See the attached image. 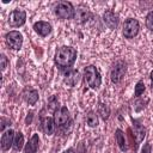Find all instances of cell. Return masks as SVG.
<instances>
[{"instance_id":"cell-14","label":"cell","mask_w":153,"mask_h":153,"mask_svg":"<svg viewBox=\"0 0 153 153\" xmlns=\"http://www.w3.org/2000/svg\"><path fill=\"white\" fill-rule=\"evenodd\" d=\"M92 17V13L90 12V10H87L86 7H78L75 10V13H74V19L78 22V23H86L90 18Z\"/></svg>"},{"instance_id":"cell-22","label":"cell","mask_w":153,"mask_h":153,"mask_svg":"<svg viewBox=\"0 0 153 153\" xmlns=\"http://www.w3.org/2000/svg\"><path fill=\"white\" fill-rule=\"evenodd\" d=\"M145 84H143V81H139L137 84H136V86H135V96L136 97H140L143 92H145Z\"/></svg>"},{"instance_id":"cell-3","label":"cell","mask_w":153,"mask_h":153,"mask_svg":"<svg viewBox=\"0 0 153 153\" xmlns=\"http://www.w3.org/2000/svg\"><path fill=\"white\" fill-rule=\"evenodd\" d=\"M54 13L60 18V19H71L74 18L75 8L73 5L68 1H60L55 5L54 7Z\"/></svg>"},{"instance_id":"cell-18","label":"cell","mask_w":153,"mask_h":153,"mask_svg":"<svg viewBox=\"0 0 153 153\" xmlns=\"http://www.w3.org/2000/svg\"><path fill=\"white\" fill-rule=\"evenodd\" d=\"M115 137H116V141H117V145L120 147V149L122 152H126L128 149V146H127V141H126V136H124V133L121 130V129H117L115 131Z\"/></svg>"},{"instance_id":"cell-26","label":"cell","mask_w":153,"mask_h":153,"mask_svg":"<svg viewBox=\"0 0 153 153\" xmlns=\"http://www.w3.org/2000/svg\"><path fill=\"white\" fill-rule=\"evenodd\" d=\"M32 117H33V112H32V111H30V112L27 114L26 118H25V123H26V124H30V123L32 122Z\"/></svg>"},{"instance_id":"cell-8","label":"cell","mask_w":153,"mask_h":153,"mask_svg":"<svg viewBox=\"0 0 153 153\" xmlns=\"http://www.w3.org/2000/svg\"><path fill=\"white\" fill-rule=\"evenodd\" d=\"M26 20V13L23 10H14L10 13L8 17V24L13 27H19L25 24Z\"/></svg>"},{"instance_id":"cell-13","label":"cell","mask_w":153,"mask_h":153,"mask_svg":"<svg viewBox=\"0 0 153 153\" xmlns=\"http://www.w3.org/2000/svg\"><path fill=\"white\" fill-rule=\"evenodd\" d=\"M33 30L42 37H45L48 36L50 32H51V25L47 22H43V20H39V22H36L33 24Z\"/></svg>"},{"instance_id":"cell-20","label":"cell","mask_w":153,"mask_h":153,"mask_svg":"<svg viewBox=\"0 0 153 153\" xmlns=\"http://www.w3.org/2000/svg\"><path fill=\"white\" fill-rule=\"evenodd\" d=\"M98 114L100 115V117L105 121V120H108L109 118V115H110V109H109V106L106 105V104H104V103H99L98 104Z\"/></svg>"},{"instance_id":"cell-19","label":"cell","mask_w":153,"mask_h":153,"mask_svg":"<svg viewBox=\"0 0 153 153\" xmlns=\"http://www.w3.org/2000/svg\"><path fill=\"white\" fill-rule=\"evenodd\" d=\"M24 145V136L20 131H17L14 134V140H13V149L14 151H20Z\"/></svg>"},{"instance_id":"cell-6","label":"cell","mask_w":153,"mask_h":153,"mask_svg":"<svg viewBox=\"0 0 153 153\" xmlns=\"http://www.w3.org/2000/svg\"><path fill=\"white\" fill-rule=\"evenodd\" d=\"M5 38H6L7 45L10 48H12V49L19 50L22 48V45H23V36H22V33L19 31L13 30V31L7 32L6 36H5Z\"/></svg>"},{"instance_id":"cell-5","label":"cell","mask_w":153,"mask_h":153,"mask_svg":"<svg viewBox=\"0 0 153 153\" xmlns=\"http://www.w3.org/2000/svg\"><path fill=\"white\" fill-rule=\"evenodd\" d=\"M126 71H127V66H126V62L123 61H116L115 65L112 66L111 68V73H110V78H111V81L115 82V84H118L124 74H126Z\"/></svg>"},{"instance_id":"cell-16","label":"cell","mask_w":153,"mask_h":153,"mask_svg":"<svg viewBox=\"0 0 153 153\" xmlns=\"http://www.w3.org/2000/svg\"><path fill=\"white\" fill-rule=\"evenodd\" d=\"M39 146V137L38 134H33L31 136V139L29 140V142L25 145L24 147V153H36Z\"/></svg>"},{"instance_id":"cell-27","label":"cell","mask_w":153,"mask_h":153,"mask_svg":"<svg viewBox=\"0 0 153 153\" xmlns=\"http://www.w3.org/2000/svg\"><path fill=\"white\" fill-rule=\"evenodd\" d=\"M63 153H75L73 148H67L66 151H63Z\"/></svg>"},{"instance_id":"cell-9","label":"cell","mask_w":153,"mask_h":153,"mask_svg":"<svg viewBox=\"0 0 153 153\" xmlns=\"http://www.w3.org/2000/svg\"><path fill=\"white\" fill-rule=\"evenodd\" d=\"M103 20L105 23V25L109 27V29H116L118 26V23H120V19H118V16L111 11V10H106L103 14Z\"/></svg>"},{"instance_id":"cell-10","label":"cell","mask_w":153,"mask_h":153,"mask_svg":"<svg viewBox=\"0 0 153 153\" xmlns=\"http://www.w3.org/2000/svg\"><path fill=\"white\" fill-rule=\"evenodd\" d=\"M22 96L29 105H35L36 102L38 100V92L32 87H25L22 92Z\"/></svg>"},{"instance_id":"cell-23","label":"cell","mask_w":153,"mask_h":153,"mask_svg":"<svg viewBox=\"0 0 153 153\" xmlns=\"http://www.w3.org/2000/svg\"><path fill=\"white\" fill-rule=\"evenodd\" d=\"M146 26L149 31L153 32V11H151L146 17Z\"/></svg>"},{"instance_id":"cell-2","label":"cell","mask_w":153,"mask_h":153,"mask_svg":"<svg viewBox=\"0 0 153 153\" xmlns=\"http://www.w3.org/2000/svg\"><path fill=\"white\" fill-rule=\"evenodd\" d=\"M84 79H85V82L87 84V86L91 88H98L102 84V75H100L98 68L93 65L85 67Z\"/></svg>"},{"instance_id":"cell-4","label":"cell","mask_w":153,"mask_h":153,"mask_svg":"<svg viewBox=\"0 0 153 153\" xmlns=\"http://www.w3.org/2000/svg\"><path fill=\"white\" fill-rule=\"evenodd\" d=\"M139 30H140L139 22L134 18H128L123 25V36L126 38H129V39L134 38L139 33Z\"/></svg>"},{"instance_id":"cell-11","label":"cell","mask_w":153,"mask_h":153,"mask_svg":"<svg viewBox=\"0 0 153 153\" xmlns=\"http://www.w3.org/2000/svg\"><path fill=\"white\" fill-rule=\"evenodd\" d=\"M80 80V74L76 69H69L66 72L65 74V78H63V82L67 85V86H75Z\"/></svg>"},{"instance_id":"cell-12","label":"cell","mask_w":153,"mask_h":153,"mask_svg":"<svg viewBox=\"0 0 153 153\" xmlns=\"http://www.w3.org/2000/svg\"><path fill=\"white\" fill-rule=\"evenodd\" d=\"M14 134L16 133L12 129H8V130L4 131L2 136H1V148H2V151H8L11 148V146H13Z\"/></svg>"},{"instance_id":"cell-25","label":"cell","mask_w":153,"mask_h":153,"mask_svg":"<svg viewBox=\"0 0 153 153\" xmlns=\"http://www.w3.org/2000/svg\"><path fill=\"white\" fill-rule=\"evenodd\" d=\"M142 153H151V143H149V142H147V143L143 145V147H142Z\"/></svg>"},{"instance_id":"cell-17","label":"cell","mask_w":153,"mask_h":153,"mask_svg":"<svg viewBox=\"0 0 153 153\" xmlns=\"http://www.w3.org/2000/svg\"><path fill=\"white\" fill-rule=\"evenodd\" d=\"M133 129H134V136H135V141H136V146L143 140L145 135H146V130L143 128V126L140 124L139 121H134L133 123Z\"/></svg>"},{"instance_id":"cell-7","label":"cell","mask_w":153,"mask_h":153,"mask_svg":"<svg viewBox=\"0 0 153 153\" xmlns=\"http://www.w3.org/2000/svg\"><path fill=\"white\" fill-rule=\"evenodd\" d=\"M54 122L57 127H65L67 123H71L69 111L66 106H61L54 112Z\"/></svg>"},{"instance_id":"cell-15","label":"cell","mask_w":153,"mask_h":153,"mask_svg":"<svg viewBox=\"0 0 153 153\" xmlns=\"http://www.w3.org/2000/svg\"><path fill=\"white\" fill-rule=\"evenodd\" d=\"M55 127H56V124L54 122V118H51V117H43L41 120V128L44 131V134H47V135L54 134Z\"/></svg>"},{"instance_id":"cell-21","label":"cell","mask_w":153,"mask_h":153,"mask_svg":"<svg viewBox=\"0 0 153 153\" xmlns=\"http://www.w3.org/2000/svg\"><path fill=\"white\" fill-rule=\"evenodd\" d=\"M86 123H87L90 127H92V128L98 126V117H97L96 112L90 111V112L87 114V116H86Z\"/></svg>"},{"instance_id":"cell-24","label":"cell","mask_w":153,"mask_h":153,"mask_svg":"<svg viewBox=\"0 0 153 153\" xmlns=\"http://www.w3.org/2000/svg\"><path fill=\"white\" fill-rule=\"evenodd\" d=\"M6 67H7V59H6V56L2 54V55H1V71L4 72V71L6 69Z\"/></svg>"},{"instance_id":"cell-28","label":"cell","mask_w":153,"mask_h":153,"mask_svg":"<svg viewBox=\"0 0 153 153\" xmlns=\"http://www.w3.org/2000/svg\"><path fill=\"white\" fill-rule=\"evenodd\" d=\"M149 78H151V80H152V82H153V71L151 72V74H149Z\"/></svg>"},{"instance_id":"cell-1","label":"cell","mask_w":153,"mask_h":153,"mask_svg":"<svg viewBox=\"0 0 153 153\" xmlns=\"http://www.w3.org/2000/svg\"><path fill=\"white\" fill-rule=\"evenodd\" d=\"M75 59H76V50L72 47L63 45L56 50L54 61L60 69H67L73 66Z\"/></svg>"}]
</instances>
